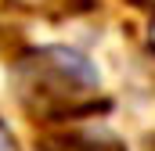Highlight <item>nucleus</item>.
I'll return each mask as SVG.
<instances>
[{"instance_id": "1", "label": "nucleus", "mask_w": 155, "mask_h": 151, "mask_svg": "<svg viewBox=\"0 0 155 151\" xmlns=\"http://www.w3.org/2000/svg\"><path fill=\"white\" fill-rule=\"evenodd\" d=\"M11 86L25 112L40 119H69L90 112V97L97 94L101 79L87 54L72 47H40L15 65Z\"/></svg>"}, {"instance_id": "3", "label": "nucleus", "mask_w": 155, "mask_h": 151, "mask_svg": "<svg viewBox=\"0 0 155 151\" xmlns=\"http://www.w3.org/2000/svg\"><path fill=\"white\" fill-rule=\"evenodd\" d=\"M0 151H18V140L11 137V130L0 122Z\"/></svg>"}, {"instance_id": "2", "label": "nucleus", "mask_w": 155, "mask_h": 151, "mask_svg": "<svg viewBox=\"0 0 155 151\" xmlns=\"http://www.w3.org/2000/svg\"><path fill=\"white\" fill-rule=\"evenodd\" d=\"M69 151H126V148L116 137H79V140H72Z\"/></svg>"}, {"instance_id": "4", "label": "nucleus", "mask_w": 155, "mask_h": 151, "mask_svg": "<svg viewBox=\"0 0 155 151\" xmlns=\"http://www.w3.org/2000/svg\"><path fill=\"white\" fill-rule=\"evenodd\" d=\"M15 4H29V7H33V4H43V0H15Z\"/></svg>"}]
</instances>
